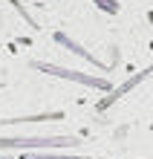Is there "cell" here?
Instances as JSON below:
<instances>
[{
	"label": "cell",
	"mask_w": 153,
	"mask_h": 159,
	"mask_svg": "<svg viewBox=\"0 0 153 159\" xmlns=\"http://www.w3.org/2000/svg\"><path fill=\"white\" fill-rule=\"evenodd\" d=\"M78 136H17L3 139L0 136V153L3 151H64V148H78Z\"/></svg>",
	"instance_id": "obj_1"
},
{
	"label": "cell",
	"mask_w": 153,
	"mask_h": 159,
	"mask_svg": "<svg viewBox=\"0 0 153 159\" xmlns=\"http://www.w3.org/2000/svg\"><path fill=\"white\" fill-rule=\"evenodd\" d=\"M32 70H41V72H46V75H58V78H66V81L84 84V87H92V90H113L110 81L101 78V75H87V72L66 70V67H58V64H49V61H32Z\"/></svg>",
	"instance_id": "obj_2"
},
{
	"label": "cell",
	"mask_w": 153,
	"mask_h": 159,
	"mask_svg": "<svg viewBox=\"0 0 153 159\" xmlns=\"http://www.w3.org/2000/svg\"><path fill=\"white\" fill-rule=\"evenodd\" d=\"M150 72H153V64H150L147 70H142V72H136V75H130V78L124 81V84H119L116 90H110V96L104 98V101H98V110H107V107L113 104V101H119L121 96H127V93H130L133 87H139V84H142V81H145V78L150 75Z\"/></svg>",
	"instance_id": "obj_3"
},
{
	"label": "cell",
	"mask_w": 153,
	"mask_h": 159,
	"mask_svg": "<svg viewBox=\"0 0 153 159\" xmlns=\"http://www.w3.org/2000/svg\"><path fill=\"white\" fill-rule=\"evenodd\" d=\"M55 43H61V46H66V49H70V52H75V55H81L84 61H90L92 67H98L101 72L107 70V64H101V61H95V58H92V52H87V49H84L81 43H75V41L70 38V35H64V32H55Z\"/></svg>",
	"instance_id": "obj_4"
},
{
	"label": "cell",
	"mask_w": 153,
	"mask_h": 159,
	"mask_svg": "<svg viewBox=\"0 0 153 159\" xmlns=\"http://www.w3.org/2000/svg\"><path fill=\"white\" fill-rule=\"evenodd\" d=\"M26 159H87V156H58L49 151H41V153H26Z\"/></svg>",
	"instance_id": "obj_5"
},
{
	"label": "cell",
	"mask_w": 153,
	"mask_h": 159,
	"mask_svg": "<svg viewBox=\"0 0 153 159\" xmlns=\"http://www.w3.org/2000/svg\"><path fill=\"white\" fill-rule=\"evenodd\" d=\"M92 3L98 6V9H104V12H113V15L119 12V3H116V0H92Z\"/></svg>",
	"instance_id": "obj_6"
}]
</instances>
